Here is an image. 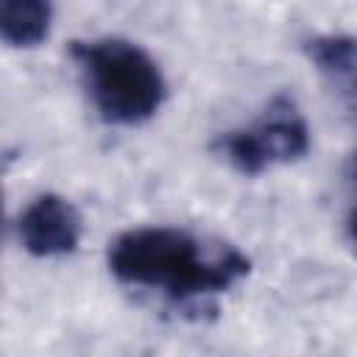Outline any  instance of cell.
<instances>
[{
	"mask_svg": "<svg viewBox=\"0 0 357 357\" xmlns=\"http://www.w3.org/2000/svg\"><path fill=\"white\" fill-rule=\"evenodd\" d=\"M109 271L126 284L187 304L229 290L248 273V259L234 245L206 243L184 229L142 226L109 245Z\"/></svg>",
	"mask_w": 357,
	"mask_h": 357,
	"instance_id": "1",
	"label": "cell"
},
{
	"mask_svg": "<svg viewBox=\"0 0 357 357\" xmlns=\"http://www.w3.org/2000/svg\"><path fill=\"white\" fill-rule=\"evenodd\" d=\"M73 59L98 114L106 123H145L165 100V75L159 64L128 39L103 36L73 42Z\"/></svg>",
	"mask_w": 357,
	"mask_h": 357,
	"instance_id": "2",
	"label": "cell"
},
{
	"mask_svg": "<svg viewBox=\"0 0 357 357\" xmlns=\"http://www.w3.org/2000/svg\"><path fill=\"white\" fill-rule=\"evenodd\" d=\"M215 148L234 170L257 176L301 159L310 151V128L296 103L287 95H276L251 126L220 134Z\"/></svg>",
	"mask_w": 357,
	"mask_h": 357,
	"instance_id": "3",
	"label": "cell"
},
{
	"mask_svg": "<svg viewBox=\"0 0 357 357\" xmlns=\"http://www.w3.org/2000/svg\"><path fill=\"white\" fill-rule=\"evenodd\" d=\"M17 234L22 248L33 257H64L78 248L81 215L67 198L42 192L22 209Z\"/></svg>",
	"mask_w": 357,
	"mask_h": 357,
	"instance_id": "4",
	"label": "cell"
},
{
	"mask_svg": "<svg viewBox=\"0 0 357 357\" xmlns=\"http://www.w3.org/2000/svg\"><path fill=\"white\" fill-rule=\"evenodd\" d=\"M304 50L340 103L357 117V36H312Z\"/></svg>",
	"mask_w": 357,
	"mask_h": 357,
	"instance_id": "5",
	"label": "cell"
},
{
	"mask_svg": "<svg viewBox=\"0 0 357 357\" xmlns=\"http://www.w3.org/2000/svg\"><path fill=\"white\" fill-rule=\"evenodd\" d=\"M53 22V0H0V36L11 47H36Z\"/></svg>",
	"mask_w": 357,
	"mask_h": 357,
	"instance_id": "6",
	"label": "cell"
},
{
	"mask_svg": "<svg viewBox=\"0 0 357 357\" xmlns=\"http://www.w3.org/2000/svg\"><path fill=\"white\" fill-rule=\"evenodd\" d=\"M346 229H349V237L357 243V206H351V212L346 218Z\"/></svg>",
	"mask_w": 357,
	"mask_h": 357,
	"instance_id": "7",
	"label": "cell"
}]
</instances>
